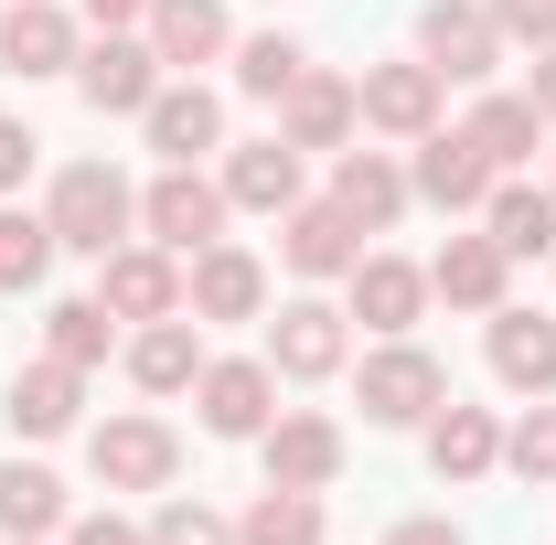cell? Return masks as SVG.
Segmentation results:
<instances>
[{"mask_svg":"<svg viewBox=\"0 0 556 545\" xmlns=\"http://www.w3.org/2000/svg\"><path fill=\"white\" fill-rule=\"evenodd\" d=\"M43 225H54V246H75V257H108V246H129L139 193L108 172V161H75V172H54V204H43Z\"/></svg>","mask_w":556,"mask_h":545,"instance_id":"6da1fadb","label":"cell"},{"mask_svg":"<svg viewBox=\"0 0 556 545\" xmlns=\"http://www.w3.org/2000/svg\"><path fill=\"white\" fill-rule=\"evenodd\" d=\"M353 396H364V417H375V428H428V417L450 407V364H439V353H417V342L396 332L386 353H364Z\"/></svg>","mask_w":556,"mask_h":545,"instance_id":"7a4b0ae2","label":"cell"},{"mask_svg":"<svg viewBox=\"0 0 556 545\" xmlns=\"http://www.w3.org/2000/svg\"><path fill=\"white\" fill-rule=\"evenodd\" d=\"M417 65H439V86H482L503 65V22L482 0H428L417 11Z\"/></svg>","mask_w":556,"mask_h":545,"instance_id":"3957f363","label":"cell"},{"mask_svg":"<svg viewBox=\"0 0 556 545\" xmlns=\"http://www.w3.org/2000/svg\"><path fill=\"white\" fill-rule=\"evenodd\" d=\"M75 97H86L97 118H139V107L161 97V54H150V33H97V43L75 54Z\"/></svg>","mask_w":556,"mask_h":545,"instance_id":"277c9868","label":"cell"},{"mask_svg":"<svg viewBox=\"0 0 556 545\" xmlns=\"http://www.w3.org/2000/svg\"><path fill=\"white\" fill-rule=\"evenodd\" d=\"M193 407H204L214 439H257V428L278 417V364H268V353H225V364H214V353H204Z\"/></svg>","mask_w":556,"mask_h":545,"instance_id":"5b68a950","label":"cell"},{"mask_svg":"<svg viewBox=\"0 0 556 545\" xmlns=\"http://www.w3.org/2000/svg\"><path fill=\"white\" fill-rule=\"evenodd\" d=\"M139 225H150V246H172V257H193L225 236V182H204L193 161H172L150 193H139Z\"/></svg>","mask_w":556,"mask_h":545,"instance_id":"8992f818","label":"cell"},{"mask_svg":"<svg viewBox=\"0 0 556 545\" xmlns=\"http://www.w3.org/2000/svg\"><path fill=\"white\" fill-rule=\"evenodd\" d=\"M86 471L108 481V492H172V471H182V439H172L161 417H108V428L86 439Z\"/></svg>","mask_w":556,"mask_h":545,"instance_id":"52a82bcc","label":"cell"},{"mask_svg":"<svg viewBox=\"0 0 556 545\" xmlns=\"http://www.w3.org/2000/svg\"><path fill=\"white\" fill-rule=\"evenodd\" d=\"M353 310H332V300H289L268 321V364L289 375V385H321V375H343V353H353V332H343Z\"/></svg>","mask_w":556,"mask_h":545,"instance_id":"ba28073f","label":"cell"},{"mask_svg":"<svg viewBox=\"0 0 556 545\" xmlns=\"http://www.w3.org/2000/svg\"><path fill=\"white\" fill-rule=\"evenodd\" d=\"M182 310L193 321H257L268 310V268L214 236V246H193V268H182Z\"/></svg>","mask_w":556,"mask_h":545,"instance_id":"9c48e42d","label":"cell"},{"mask_svg":"<svg viewBox=\"0 0 556 545\" xmlns=\"http://www.w3.org/2000/svg\"><path fill=\"white\" fill-rule=\"evenodd\" d=\"M97 300H108L118 321H172V310H182L172 246H108V257H97Z\"/></svg>","mask_w":556,"mask_h":545,"instance_id":"30bf717a","label":"cell"},{"mask_svg":"<svg viewBox=\"0 0 556 545\" xmlns=\"http://www.w3.org/2000/svg\"><path fill=\"white\" fill-rule=\"evenodd\" d=\"M407 182H417V204H439V214H482L503 172H492L460 129H428V139H417V172H407Z\"/></svg>","mask_w":556,"mask_h":545,"instance_id":"8fae6325","label":"cell"},{"mask_svg":"<svg viewBox=\"0 0 556 545\" xmlns=\"http://www.w3.org/2000/svg\"><path fill=\"white\" fill-rule=\"evenodd\" d=\"M257 460H268V481H289V492H332V481H343V428H332V417H268V428H257Z\"/></svg>","mask_w":556,"mask_h":545,"instance_id":"7c38bea8","label":"cell"},{"mask_svg":"<svg viewBox=\"0 0 556 545\" xmlns=\"http://www.w3.org/2000/svg\"><path fill=\"white\" fill-rule=\"evenodd\" d=\"M353 129H364V107H353V75L300 65V86L278 97V139H289V150H343Z\"/></svg>","mask_w":556,"mask_h":545,"instance_id":"4fadbf2b","label":"cell"},{"mask_svg":"<svg viewBox=\"0 0 556 545\" xmlns=\"http://www.w3.org/2000/svg\"><path fill=\"white\" fill-rule=\"evenodd\" d=\"M407 204H417V182L386 161V150H343V161H332V214H343L353 236H386Z\"/></svg>","mask_w":556,"mask_h":545,"instance_id":"5bb4252c","label":"cell"},{"mask_svg":"<svg viewBox=\"0 0 556 545\" xmlns=\"http://www.w3.org/2000/svg\"><path fill=\"white\" fill-rule=\"evenodd\" d=\"M353 107H364V129H386V139H428V129H439V65H375V75H353Z\"/></svg>","mask_w":556,"mask_h":545,"instance_id":"9a60e30c","label":"cell"},{"mask_svg":"<svg viewBox=\"0 0 556 545\" xmlns=\"http://www.w3.org/2000/svg\"><path fill=\"white\" fill-rule=\"evenodd\" d=\"M75 407H86V375H75L65 353H43V364H22L11 375V396H0V417H11V439H65Z\"/></svg>","mask_w":556,"mask_h":545,"instance_id":"2e32d148","label":"cell"},{"mask_svg":"<svg viewBox=\"0 0 556 545\" xmlns=\"http://www.w3.org/2000/svg\"><path fill=\"white\" fill-rule=\"evenodd\" d=\"M86 43H75V11L65 0H11L0 11V65L11 75H65Z\"/></svg>","mask_w":556,"mask_h":545,"instance_id":"e0dca14e","label":"cell"},{"mask_svg":"<svg viewBox=\"0 0 556 545\" xmlns=\"http://www.w3.org/2000/svg\"><path fill=\"white\" fill-rule=\"evenodd\" d=\"M139 129H150L161 161H204V150H225V97H214V86H161V97L139 107Z\"/></svg>","mask_w":556,"mask_h":545,"instance_id":"ac0fdd59","label":"cell"},{"mask_svg":"<svg viewBox=\"0 0 556 545\" xmlns=\"http://www.w3.org/2000/svg\"><path fill=\"white\" fill-rule=\"evenodd\" d=\"M503 278H514V257L492 246V236H450L439 257H428V300H450V310H503Z\"/></svg>","mask_w":556,"mask_h":545,"instance_id":"d6986e66","label":"cell"},{"mask_svg":"<svg viewBox=\"0 0 556 545\" xmlns=\"http://www.w3.org/2000/svg\"><path fill=\"white\" fill-rule=\"evenodd\" d=\"M492 375L514 385V396H556V321L546 310H492Z\"/></svg>","mask_w":556,"mask_h":545,"instance_id":"ffe728a7","label":"cell"},{"mask_svg":"<svg viewBox=\"0 0 556 545\" xmlns=\"http://www.w3.org/2000/svg\"><path fill=\"white\" fill-rule=\"evenodd\" d=\"M278 257H289L300 278H353L364 236H353L332 204H289V214H278Z\"/></svg>","mask_w":556,"mask_h":545,"instance_id":"44dd1931","label":"cell"},{"mask_svg":"<svg viewBox=\"0 0 556 545\" xmlns=\"http://www.w3.org/2000/svg\"><path fill=\"white\" fill-rule=\"evenodd\" d=\"M417 310H428V268H407V257H353V321H375V332L396 342V332H417Z\"/></svg>","mask_w":556,"mask_h":545,"instance_id":"7402d4cb","label":"cell"},{"mask_svg":"<svg viewBox=\"0 0 556 545\" xmlns=\"http://www.w3.org/2000/svg\"><path fill=\"white\" fill-rule=\"evenodd\" d=\"M428 471L439 481H482V471H503V428H492V407H450L428 417Z\"/></svg>","mask_w":556,"mask_h":545,"instance_id":"603a6c76","label":"cell"},{"mask_svg":"<svg viewBox=\"0 0 556 545\" xmlns=\"http://www.w3.org/2000/svg\"><path fill=\"white\" fill-rule=\"evenodd\" d=\"M204 375V332H193V310H172V321H139L129 342V385H150V396H182Z\"/></svg>","mask_w":556,"mask_h":545,"instance_id":"cb8c5ba5","label":"cell"},{"mask_svg":"<svg viewBox=\"0 0 556 545\" xmlns=\"http://www.w3.org/2000/svg\"><path fill=\"white\" fill-rule=\"evenodd\" d=\"M225 204L289 214V204H300V150H289V139H247V150H225Z\"/></svg>","mask_w":556,"mask_h":545,"instance_id":"d4e9b609","label":"cell"},{"mask_svg":"<svg viewBox=\"0 0 556 545\" xmlns=\"http://www.w3.org/2000/svg\"><path fill=\"white\" fill-rule=\"evenodd\" d=\"M482 236L503 246V257H546V246H556V193L503 172V182H492V204H482Z\"/></svg>","mask_w":556,"mask_h":545,"instance_id":"484cf974","label":"cell"},{"mask_svg":"<svg viewBox=\"0 0 556 545\" xmlns=\"http://www.w3.org/2000/svg\"><path fill=\"white\" fill-rule=\"evenodd\" d=\"M225 43H236V33H225V0H150V54H161V65H214V54H225Z\"/></svg>","mask_w":556,"mask_h":545,"instance_id":"4316f807","label":"cell"},{"mask_svg":"<svg viewBox=\"0 0 556 545\" xmlns=\"http://www.w3.org/2000/svg\"><path fill=\"white\" fill-rule=\"evenodd\" d=\"M471 150H482L492 172H525V161H535V150H546V107H535V97H482V107H471Z\"/></svg>","mask_w":556,"mask_h":545,"instance_id":"83f0119b","label":"cell"},{"mask_svg":"<svg viewBox=\"0 0 556 545\" xmlns=\"http://www.w3.org/2000/svg\"><path fill=\"white\" fill-rule=\"evenodd\" d=\"M108 342H118V310H108V300H54V310H43V353H65L75 375H97Z\"/></svg>","mask_w":556,"mask_h":545,"instance_id":"f1b7e54d","label":"cell"},{"mask_svg":"<svg viewBox=\"0 0 556 545\" xmlns=\"http://www.w3.org/2000/svg\"><path fill=\"white\" fill-rule=\"evenodd\" d=\"M236 545H321V492H289V481H268V492L247 503Z\"/></svg>","mask_w":556,"mask_h":545,"instance_id":"f546056e","label":"cell"},{"mask_svg":"<svg viewBox=\"0 0 556 545\" xmlns=\"http://www.w3.org/2000/svg\"><path fill=\"white\" fill-rule=\"evenodd\" d=\"M54 524H65V481L43 460H11L0 471V535H54Z\"/></svg>","mask_w":556,"mask_h":545,"instance_id":"4dcf8cb0","label":"cell"},{"mask_svg":"<svg viewBox=\"0 0 556 545\" xmlns=\"http://www.w3.org/2000/svg\"><path fill=\"white\" fill-rule=\"evenodd\" d=\"M54 268V225L22 204H0V289H33V278Z\"/></svg>","mask_w":556,"mask_h":545,"instance_id":"1f68e13d","label":"cell"},{"mask_svg":"<svg viewBox=\"0 0 556 545\" xmlns=\"http://www.w3.org/2000/svg\"><path fill=\"white\" fill-rule=\"evenodd\" d=\"M300 65H311V54H300L289 33H257V43H236V86H247V97H268V107L300 86Z\"/></svg>","mask_w":556,"mask_h":545,"instance_id":"d6a6232c","label":"cell"},{"mask_svg":"<svg viewBox=\"0 0 556 545\" xmlns=\"http://www.w3.org/2000/svg\"><path fill=\"white\" fill-rule=\"evenodd\" d=\"M503 471H525V481H556V396H535V407L514 417V439H503Z\"/></svg>","mask_w":556,"mask_h":545,"instance_id":"836d02e7","label":"cell"},{"mask_svg":"<svg viewBox=\"0 0 556 545\" xmlns=\"http://www.w3.org/2000/svg\"><path fill=\"white\" fill-rule=\"evenodd\" d=\"M150 545H236V524H225L214 503H193V492H172V503L150 514Z\"/></svg>","mask_w":556,"mask_h":545,"instance_id":"e575fe53","label":"cell"},{"mask_svg":"<svg viewBox=\"0 0 556 545\" xmlns=\"http://www.w3.org/2000/svg\"><path fill=\"white\" fill-rule=\"evenodd\" d=\"M492 22H503V43H556V0H492Z\"/></svg>","mask_w":556,"mask_h":545,"instance_id":"d590c367","label":"cell"},{"mask_svg":"<svg viewBox=\"0 0 556 545\" xmlns=\"http://www.w3.org/2000/svg\"><path fill=\"white\" fill-rule=\"evenodd\" d=\"M65 545H150V524H129V514H86Z\"/></svg>","mask_w":556,"mask_h":545,"instance_id":"8d00e7d4","label":"cell"},{"mask_svg":"<svg viewBox=\"0 0 556 545\" xmlns=\"http://www.w3.org/2000/svg\"><path fill=\"white\" fill-rule=\"evenodd\" d=\"M33 150H43V139L22 129V118H0V193H11V182H22V172H33Z\"/></svg>","mask_w":556,"mask_h":545,"instance_id":"74e56055","label":"cell"},{"mask_svg":"<svg viewBox=\"0 0 556 545\" xmlns=\"http://www.w3.org/2000/svg\"><path fill=\"white\" fill-rule=\"evenodd\" d=\"M75 11H86L97 33H129V22H150V0H75Z\"/></svg>","mask_w":556,"mask_h":545,"instance_id":"f35d334b","label":"cell"},{"mask_svg":"<svg viewBox=\"0 0 556 545\" xmlns=\"http://www.w3.org/2000/svg\"><path fill=\"white\" fill-rule=\"evenodd\" d=\"M386 545H460V524H439V514H417V524H396Z\"/></svg>","mask_w":556,"mask_h":545,"instance_id":"ab89813d","label":"cell"},{"mask_svg":"<svg viewBox=\"0 0 556 545\" xmlns=\"http://www.w3.org/2000/svg\"><path fill=\"white\" fill-rule=\"evenodd\" d=\"M525 97L546 107V129H556V43H546V54H535V86H525Z\"/></svg>","mask_w":556,"mask_h":545,"instance_id":"60d3db41","label":"cell"},{"mask_svg":"<svg viewBox=\"0 0 556 545\" xmlns=\"http://www.w3.org/2000/svg\"><path fill=\"white\" fill-rule=\"evenodd\" d=\"M11 545H43V535H11Z\"/></svg>","mask_w":556,"mask_h":545,"instance_id":"b9f144b4","label":"cell"},{"mask_svg":"<svg viewBox=\"0 0 556 545\" xmlns=\"http://www.w3.org/2000/svg\"><path fill=\"white\" fill-rule=\"evenodd\" d=\"M546 193H556V182H546Z\"/></svg>","mask_w":556,"mask_h":545,"instance_id":"7bdbcfd3","label":"cell"},{"mask_svg":"<svg viewBox=\"0 0 556 545\" xmlns=\"http://www.w3.org/2000/svg\"><path fill=\"white\" fill-rule=\"evenodd\" d=\"M546 257H556V246H546Z\"/></svg>","mask_w":556,"mask_h":545,"instance_id":"ee69618b","label":"cell"}]
</instances>
